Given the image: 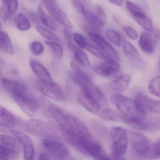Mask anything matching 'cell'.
<instances>
[{"instance_id": "6da1fadb", "label": "cell", "mask_w": 160, "mask_h": 160, "mask_svg": "<svg viewBox=\"0 0 160 160\" xmlns=\"http://www.w3.org/2000/svg\"><path fill=\"white\" fill-rule=\"evenodd\" d=\"M2 84L22 110L30 117L36 113L39 104L34 96L24 85L15 80L3 78Z\"/></svg>"}, {"instance_id": "7a4b0ae2", "label": "cell", "mask_w": 160, "mask_h": 160, "mask_svg": "<svg viewBox=\"0 0 160 160\" xmlns=\"http://www.w3.org/2000/svg\"><path fill=\"white\" fill-rule=\"evenodd\" d=\"M71 77L78 85L83 94L99 102L102 105L105 102V98L100 89L91 80L88 75L75 63H72Z\"/></svg>"}, {"instance_id": "3957f363", "label": "cell", "mask_w": 160, "mask_h": 160, "mask_svg": "<svg viewBox=\"0 0 160 160\" xmlns=\"http://www.w3.org/2000/svg\"><path fill=\"white\" fill-rule=\"evenodd\" d=\"M25 128L28 133L36 136L64 140L63 131L57 124L32 119L26 122Z\"/></svg>"}, {"instance_id": "277c9868", "label": "cell", "mask_w": 160, "mask_h": 160, "mask_svg": "<svg viewBox=\"0 0 160 160\" xmlns=\"http://www.w3.org/2000/svg\"><path fill=\"white\" fill-rule=\"evenodd\" d=\"M111 101L124 117L134 119H142L146 117V113L139 107L135 100L116 94L112 95Z\"/></svg>"}, {"instance_id": "5b68a950", "label": "cell", "mask_w": 160, "mask_h": 160, "mask_svg": "<svg viewBox=\"0 0 160 160\" xmlns=\"http://www.w3.org/2000/svg\"><path fill=\"white\" fill-rule=\"evenodd\" d=\"M77 150L84 155L97 160L110 159L101 146L92 139V137H82L74 139L71 142Z\"/></svg>"}, {"instance_id": "8992f818", "label": "cell", "mask_w": 160, "mask_h": 160, "mask_svg": "<svg viewBox=\"0 0 160 160\" xmlns=\"http://www.w3.org/2000/svg\"><path fill=\"white\" fill-rule=\"evenodd\" d=\"M110 135L112 141V157L115 159H123L128 145V132L121 127H112L110 130Z\"/></svg>"}, {"instance_id": "52a82bcc", "label": "cell", "mask_w": 160, "mask_h": 160, "mask_svg": "<svg viewBox=\"0 0 160 160\" xmlns=\"http://www.w3.org/2000/svg\"><path fill=\"white\" fill-rule=\"evenodd\" d=\"M122 121L136 130L147 132H156L160 130V116L134 119L122 116Z\"/></svg>"}, {"instance_id": "ba28073f", "label": "cell", "mask_w": 160, "mask_h": 160, "mask_svg": "<svg viewBox=\"0 0 160 160\" xmlns=\"http://www.w3.org/2000/svg\"><path fill=\"white\" fill-rule=\"evenodd\" d=\"M43 147L54 159L65 160L69 156L68 148L56 138H45L42 140Z\"/></svg>"}, {"instance_id": "9c48e42d", "label": "cell", "mask_w": 160, "mask_h": 160, "mask_svg": "<svg viewBox=\"0 0 160 160\" xmlns=\"http://www.w3.org/2000/svg\"><path fill=\"white\" fill-rule=\"evenodd\" d=\"M88 37L96 45L104 57V61L118 63L119 55L113 48L99 35L92 32H88Z\"/></svg>"}, {"instance_id": "30bf717a", "label": "cell", "mask_w": 160, "mask_h": 160, "mask_svg": "<svg viewBox=\"0 0 160 160\" xmlns=\"http://www.w3.org/2000/svg\"><path fill=\"white\" fill-rule=\"evenodd\" d=\"M34 86L39 93L53 100L63 102L66 99L62 88L54 82L46 83L38 80L34 82Z\"/></svg>"}, {"instance_id": "8fae6325", "label": "cell", "mask_w": 160, "mask_h": 160, "mask_svg": "<svg viewBox=\"0 0 160 160\" xmlns=\"http://www.w3.org/2000/svg\"><path fill=\"white\" fill-rule=\"evenodd\" d=\"M93 69L98 75L113 80L122 75L119 63L118 62L105 61L96 64Z\"/></svg>"}, {"instance_id": "7c38bea8", "label": "cell", "mask_w": 160, "mask_h": 160, "mask_svg": "<svg viewBox=\"0 0 160 160\" xmlns=\"http://www.w3.org/2000/svg\"><path fill=\"white\" fill-rule=\"evenodd\" d=\"M160 39V32L158 29L151 32H144L141 34L139 44L143 52L147 54L154 52Z\"/></svg>"}, {"instance_id": "4fadbf2b", "label": "cell", "mask_w": 160, "mask_h": 160, "mask_svg": "<svg viewBox=\"0 0 160 160\" xmlns=\"http://www.w3.org/2000/svg\"><path fill=\"white\" fill-rule=\"evenodd\" d=\"M43 2L49 13L53 18L66 28L70 29L73 27L69 18L60 7L56 0H43Z\"/></svg>"}, {"instance_id": "5bb4252c", "label": "cell", "mask_w": 160, "mask_h": 160, "mask_svg": "<svg viewBox=\"0 0 160 160\" xmlns=\"http://www.w3.org/2000/svg\"><path fill=\"white\" fill-rule=\"evenodd\" d=\"M123 49L126 56L133 66L142 71L145 70V63L140 56L137 49L132 44L124 40Z\"/></svg>"}, {"instance_id": "9a60e30c", "label": "cell", "mask_w": 160, "mask_h": 160, "mask_svg": "<svg viewBox=\"0 0 160 160\" xmlns=\"http://www.w3.org/2000/svg\"><path fill=\"white\" fill-rule=\"evenodd\" d=\"M134 100L145 112L160 113V101L152 99L141 92H138L135 94Z\"/></svg>"}, {"instance_id": "2e32d148", "label": "cell", "mask_w": 160, "mask_h": 160, "mask_svg": "<svg viewBox=\"0 0 160 160\" xmlns=\"http://www.w3.org/2000/svg\"><path fill=\"white\" fill-rule=\"evenodd\" d=\"M30 66L39 80L46 83L53 82L50 73L43 65L35 60H31L30 61Z\"/></svg>"}, {"instance_id": "e0dca14e", "label": "cell", "mask_w": 160, "mask_h": 160, "mask_svg": "<svg viewBox=\"0 0 160 160\" xmlns=\"http://www.w3.org/2000/svg\"><path fill=\"white\" fill-rule=\"evenodd\" d=\"M68 46L80 65L84 67H89L90 66V62L87 55L79 47L74 45L71 41L68 42Z\"/></svg>"}, {"instance_id": "ac0fdd59", "label": "cell", "mask_w": 160, "mask_h": 160, "mask_svg": "<svg viewBox=\"0 0 160 160\" xmlns=\"http://www.w3.org/2000/svg\"><path fill=\"white\" fill-rule=\"evenodd\" d=\"M17 125L15 116L0 104V125L6 128H12Z\"/></svg>"}, {"instance_id": "d6986e66", "label": "cell", "mask_w": 160, "mask_h": 160, "mask_svg": "<svg viewBox=\"0 0 160 160\" xmlns=\"http://www.w3.org/2000/svg\"><path fill=\"white\" fill-rule=\"evenodd\" d=\"M131 80V76L129 74H122L110 84L112 90L117 92H124L127 90Z\"/></svg>"}, {"instance_id": "ffe728a7", "label": "cell", "mask_w": 160, "mask_h": 160, "mask_svg": "<svg viewBox=\"0 0 160 160\" xmlns=\"http://www.w3.org/2000/svg\"><path fill=\"white\" fill-rule=\"evenodd\" d=\"M79 102L82 106L92 113L99 112L102 106L99 102L81 93L78 98Z\"/></svg>"}, {"instance_id": "44dd1931", "label": "cell", "mask_w": 160, "mask_h": 160, "mask_svg": "<svg viewBox=\"0 0 160 160\" xmlns=\"http://www.w3.org/2000/svg\"><path fill=\"white\" fill-rule=\"evenodd\" d=\"M37 15L41 22L48 29L55 31L57 28L56 23L46 13L41 4H39L37 9Z\"/></svg>"}, {"instance_id": "7402d4cb", "label": "cell", "mask_w": 160, "mask_h": 160, "mask_svg": "<svg viewBox=\"0 0 160 160\" xmlns=\"http://www.w3.org/2000/svg\"><path fill=\"white\" fill-rule=\"evenodd\" d=\"M0 144L8 147L19 154L21 151V145L16 137L1 134L0 135Z\"/></svg>"}, {"instance_id": "603a6c76", "label": "cell", "mask_w": 160, "mask_h": 160, "mask_svg": "<svg viewBox=\"0 0 160 160\" xmlns=\"http://www.w3.org/2000/svg\"><path fill=\"white\" fill-rule=\"evenodd\" d=\"M0 50L8 55H12L14 53V48L9 36L5 32L1 31H0Z\"/></svg>"}, {"instance_id": "cb8c5ba5", "label": "cell", "mask_w": 160, "mask_h": 160, "mask_svg": "<svg viewBox=\"0 0 160 160\" xmlns=\"http://www.w3.org/2000/svg\"><path fill=\"white\" fill-rule=\"evenodd\" d=\"M82 14H83L84 17L87 22L94 29L98 30L104 26L95 13L90 11L87 7L85 8Z\"/></svg>"}, {"instance_id": "d4e9b609", "label": "cell", "mask_w": 160, "mask_h": 160, "mask_svg": "<svg viewBox=\"0 0 160 160\" xmlns=\"http://www.w3.org/2000/svg\"><path fill=\"white\" fill-rule=\"evenodd\" d=\"M23 147V156L26 160H33L35 157V150L32 139L27 136L21 142Z\"/></svg>"}, {"instance_id": "484cf974", "label": "cell", "mask_w": 160, "mask_h": 160, "mask_svg": "<svg viewBox=\"0 0 160 160\" xmlns=\"http://www.w3.org/2000/svg\"><path fill=\"white\" fill-rule=\"evenodd\" d=\"M101 118L107 121H122V115L118 112L110 109H104L99 113Z\"/></svg>"}, {"instance_id": "4316f807", "label": "cell", "mask_w": 160, "mask_h": 160, "mask_svg": "<svg viewBox=\"0 0 160 160\" xmlns=\"http://www.w3.org/2000/svg\"><path fill=\"white\" fill-rule=\"evenodd\" d=\"M14 22L16 27L20 31H27L31 27L29 19L23 13H18L14 18Z\"/></svg>"}, {"instance_id": "83f0119b", "label": "cell", "mask_w": 160, "mask_h": 160, "mask_svg": "<svg viewBox=\"0 0 160 160\" xmlns=\"http://www.w3.org/2000/svg\"><path fill=\"white\" fill-rule=\"evenodd\" d=\"M126 7L134 19L143 18L147 16L145 11L142 8L130 1H127Z\"/></svg>"}, {"instance_id": "f1b7e54d", "label": "cell", "mask_w": 160, "mask_h": 160, "mask_svg": "<svg viewBox=\"0 0 160 160\" xmlns=\"http://www.w3.org/2000/svg\"><path fill=\"white\" fill-rule=\"evenodd\" d=\"M144 158L148 159L160 158V142L157 143H150Z\"/></svg>"}, {"instance_id": "f546056e", "label": "cell", "mask_w": 160, "mask_h": 160, "mask_svg": "<svg viewBox=\"0 0 160 160\" xmlns=\"http://www.w3.org/2000/svg\"><path fill=\"white\" fill-rule=\"evenodd\" d=\"M18 154L13 149L0 144V160L15 158Z\"/></svg>"}, {"instance_id": "4dcf8cb0", "label": "cell", "mask_w": 160, "mask_h": 160, "mask_svg": "<svg viewBox=\"0 0 160 160\" xmlns=\"http://www.w3.org/2000/svg\"><path fill=\"white\" fill-rule=\"evenodd\" d=\"M148 90L154 95L160 97V75L154 77L150 81Z\"/></svg>"}, {"instance_id": "1f68e13d", "label": "cell", "mask_w": 160, "mask_h": 160, "mask_svg": "<svg viewBox=\"0 0 160 160\" xmlns=\"http://www.w3.org/2000/svg\"><path fill=\"white\" fill-rule=\"evenodd\" d=\"M2 6L10 15L13 16L17 12L18 6V0H2Z\"/></svg>"}, {"instance_id": "d6a6232c", "label": "cell", "mask_w": 160, "mask_h": 160, "mask_svg": "<svg viewBox=\"0 0 160 160\" xmlns=\"http://www.w3.org/2000/svg\"><path fill=\"white\" fill-rule=\"evenodd\" d=\"M36 29L38 32L41 36L48 40H55V41L60 40V39L56 35L54 34L48 29L41 25H38L37 26Z\"/></svg>"}, {"instance_id": "836d02e7", "label": "cell", "mask_w": 160, "mask_h": 160, "mask_svg": "<svg viewBox=\"0 0 160 160\" xmlns=\"http://www.w3.org/2000/svg\"><path fill=\"white\" fill-rule=\"evenodd\" d=\"M134 19L147 32H151L154 30L152 20L148 16Z\"/></svg>"}, {"instance_id": "e575fe53", "label": "cell", "mask_w": 160, "mask_h": 160, "mask_svg": "<svg viewBox=\"0 0 160 160\" xmlns=\"http://www.w3.org/2000/svg\"><path fill=\"white\" fill-rule=\"evenodd\" d=\"M106 36L114 45L116 46H120L121 45V36L116 31L112 30H108L106 32Z\"/></svg>"}, {"instance_id": "d590c367", "label": "cell", "mask_w": 160, "mask_h": 160, "mask_svg": "<svg viewBox=\"0 0 160 160\" xmlns=\"http://www.w3.org/2000/svg\"><path fill=\"white\" fill-rule=\"evenodd\" d=\"M46 44L52 49L54 54L59 57L62 56L63 49L62 47L58 42L53 41H46Z\"/></svg>"}, {"instance_id": "8d00e7d4", "label": "cell", "mask_w": 160, "mask_h": 160, "mask_svg": "<svg viewBox=\"0 0 160 160\" xmlns=\"http://www.w3.org/2000/svg\"><path fill=\"white\" fill-rule=\"evenodd\" d=\"M32 52L36 55H40L43 53L44 47L42 43L38 41L32 42L30 46Z\"/></svg>"}, {"instance_id": "74e56055", "label": "cell", "mask_w": 160, "mask_h": 160, "mask_svg": "<svg viewBox=\"0 0 160 160\" xmlns=\"http://www.w3.org/2000/svg\"><path fill=\"white\" fill-rule=\"evenodd\" d=\"M73 39L75 40L78 46L82 49H86L88 45V43L85 39L79 33H74L72 34Z\"/></svg>"}, {"instance_id": "f35d334b", "label": "cell", "mask_w": 160, "mask_h": 160, "mask_svg": "<svg viewBox=\"0 0 160 160\" xmlns=\"http://www.w3.org/2000/svg\"><path fill=\"white\" fill-rule=\"evenodd\" d=\"M95 14L105 25L107 22V15L103 8L99 5L97 6L95 8Z\"/></svg>"}, {"instance_id": "ab89813d", "label": "cell", "mask_w": 160, "mask_h": 160, "mask_svg": "<svg viewBox=\"0 0 160 160\" xmlns=\"http://www.w3.org/2000/svg\"><path fill=\"white\" fill-rule=\"evenodd\" d=\"M85 49H86L89 52L94 54L95 56L104 60V57H103L102 53L99 50V49L97 47H95L93 45L88 43L87 46Z\"/></svg>"}, {"instance_id": "60d3db41", "label": "cell", "mask_w": 160, "mask_h": 160, "mask_svg": "<svg viewBox=\"0 0 160 160\" xmlns=\"http://www.w3.org/2000/svg\"><path fill=\"white\" fill-rule=\"evenodd\" d=\"M124 32L126 34L132 39H136L138 38V34L137 31L132 27L130 26H125L123 28Z\"/></svg>"}, {"instance_id": "b9f144b4", "label": "cell", "mask_w": 160, "mask_h": 160, "mask_svg": "<svg viewBox=\"0 0 160 160\" xmlns=\"http://www.w3.org/2000/svg\"><path fill=\"white\" fill-rule=\"evenodd\" d=\"M72 2L77 10L81 13H82L87 4L86 2L84 0H72Z\"/></svg>"}, {"instance_id": "7bdbcfd3", "label": "cell", "mask_w": 160, "mask_h": 160, "mask_svg": "<svg viewBox=\"0 0 160 160\" xmlns=\"http://www.w3.org/2000/svg\"><path fill=\"white\" fill-rule=\"evenodd\" d=\"M0 17L4 22H6L8 18L10 17L9 13L3 6L0 7Z\"/></svg>"}, {"instance_id": "ee69618b", "label": "cell", "mask_w": 160, "mask_h": 160, "mask_svg": "<svg viewBox=\"0 0 160 160\" xmlns=\"http://www.w3.org/2000/svg\"><path fill=\"white\" fill-rule=\"evenodd\" d=\"M38 159L41 160L53 159L52 157L48 152H42L38 156Z\"/></svg>"}, {"instance_id": "f6af8a7d", "label": "cell", "mask_w": 160, "mask_h": 160, "mask_svg": "<svg viewBox=\"0 0 160 160\" xmlns=\"http://www.w3.org/2000/svg\"><path fill=\"white\" fill-rule=\"evenodd\" d=\"M64 35L65 38L66 39H67L68 41H71V39L72 38V34H71L70 31L68 30V28H65L64 30Z\"/></svg>"}, {"instance_id": "bcb514c9", "label": "cell", "mask_w": 160, "mask_h": 160, "mask_svg": "<svg viewBox=\"0 0 160 160\" xmlns=\"http://www.w3.org/2000/svg\"><path fill=\"white\" fill-rule=\"evenodd\" d=\"M109 1L113 4L121 6L123 4L124 0H109Z\"/></svg>"}, {"instance_id": "7dc6e473", "label": "cell", "mask_w": 160, "mask_h": 160, "mask_svg": "<svg viewBox=\"0 0 160 160\" xmlns=\"http://www.w3.org/2000/svg\"><path fill=\"white\" fill-rule=\"evenodd\" d=\"M0 132L2 133H6L8 132V130H7L6 128L0 125Z\"/></svg>"}, {"instance_id": "c3c4849f", "label": "cell", "mask_w": 160, "mask_h": 160, "mask_svg": "<svg viewBox=\"0 0 160 160\" xmlns=\"http://www.w3.org/2000/svg\"><path fill=\"white\" fill-rule=\"evenodd\" d=\"M6 64L5 63L4 61L2 59V58H0V66L1 67H3Z\"/></svg>"}, {"instance_id": "681fc988", "label": "cell", "mask_w": 160, "mask_h": 160, "mask_svg": "<svg viewBox=\"0 0 160 160\" xmlns=\"http://www.w3.org/2000/svg\"><path fill=\"white\" fill-rule=\"evenodd\" d=\"M2 72L0 70V82L2 83Z\"/></svg>"}, {"instance_id": "f907efd6", "label": "cell", "mask_w": 160, "mask_h": 160, "mask_svg": "<svg viewBox=\"0 0 160 160\" xmlns=\"http://www.w3.org/2000/svg\"><path fill=\"white\" fill-rule=\"evenodd\" d=\"M159 68L160 70V56L159 57Z\"/></svg>"}, {"instance_id": "816d5d0a", "label": "cell", "mask_w": 160, "mask_h": 160, "mask_svg": "<svg viewBox=\"0 0 160 160\" xmlns=\"http://www.w3.org/2000/svg\"><path fill=\"white\" fill-rule=\"evenodd\" d=\"M1 21H0V29H1Z\"/></svg>"}]
</instances>
